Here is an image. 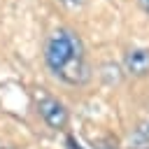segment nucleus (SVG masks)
Returning <instances> with one entry per match:
<instances>
[{"label":"nucleus","instance_id":"7","mask_svg":"<svg viewBox=\"0 0 149 149\" xmlns=\"http://www.w3.org/2000/svg\"><path fill=\"white\" fill-rule=\"evenodd\" d=\"M137 5H140V7H142L147 14H149V0H137Z\"/></svg>","mask_w":149,"mask_h":149},{"label":"nucleus","instance_id":"2","mask_svg":"<svg viewBox=\"0 0 149 149\" xmlns=\"http://www.w3.org/2000/svg\"><path fill=\"white\" fill-rule=\"evenodd\" d=\"M37 109H40L42 119H44L51 128H56V130L68 123V109H65L58 100H54V98H42L40 105H37Z\"/></svg>","mask_w":149,"mask_h":149},{"label":"nucleus","instance_id":"8","mask_svg":"<svg viewBox=\"0 0 149 149\" xmlns=\"http://www.w3.org/2000/svg\"><path fill=\"white\" fill-rule=\"evenodd\" d=\"M68 147H70V149H81V147H79V144L72 140V137H68Z\"/></svg>","mask_w":149,"mask_h":149},{"label":"nucleus","instance_id":"1","mask_svg":"<svg viewBox=\"0 0 149 149\" xmlns=\"http://www.w3.org/2000/svg\"><path fill=\"white\" fill-rule=\"evenodd\" d=\"M44 61L54 77L70 86H81L91 79V65L79 35L70 28H58L44 44Z\"/></svg>","mask_w":149,"mask_h":149},{"label":"nucleus","instance_id":"9","mask_svg":"<svg viewBox=\"0 0 149 149\" xmlns=\"http://www.w3.org/2000/svg\"><path fill=\"white\" fill-rule=\"evenodd\" d=\"M5 149H12V147H5Z\"/></svg>","mask_w":149,"mask_h":149},{"label":"nucleus","instance_id":"4","mask_svg":"<svg viewBox=\"0 0 149 149\" xmlns=\"http://www.w3.org/2000/svg\"><path fill=\"white\" fill-rule=\"evenodd\" d=\"M133 140H135V142H142V144L149 142V121H144V123H140V126L135 128Z\"/></svg>","mask_w":149,"mask_h":149},{"label":"nucleus","instance_id":"6","mask_svg":"<svg viewBox=\"0 0 149 149\" xmlns=\"http://www.w3.org/2000/svg\"><path fill=\"white\" fill-rule=\"evenodd\" d=\"M63 2H65L68 7H81V5L86 2V0H63Z\"/></svg>","mask_w":149,"mask_h":149},{"label":"nucleus","instance_id":"5","mask_svg":"<svg viewBox=\"0 0 149 149\" xmlns=\"http://www.w3.org/2000/svg\"><path fill=\"white\" fill-rule=\"evenodd\" d=\"M102 77H105V79H107L109 84H112V81L116 84L121 74H119V68H116V65H112V63H107V65L102 68Z\"/></svg>","mask_w":149,"mask_h":149},{"label":"nucleus","instance_id":"3","mask_svg":"<svg viewBox=\"0 0 149 149\" xmlns=\"http://www.w3.org/2000/svg\"><path fill=\"white\" fill-rule=\"evenodd\" d=\"M123 68L128 74L135 77L149 74V49H130L123 58Z\"/></svg>","mask_w":149,"mask_h":149}]
</instances>
